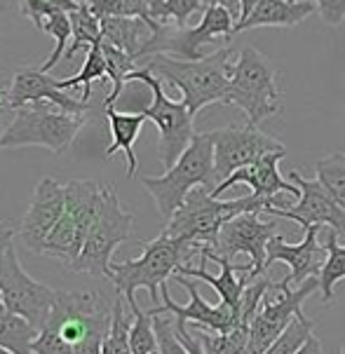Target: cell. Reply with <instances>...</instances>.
Segmentation results:
<instances>
[{
    "mask_svg": "<svg viewBox=\"0 0 345 354\" xmlns=\"http://www.w3.org/2000/svg\"><path fill=\"white\" fill-rule=\"evenodd\" d=\"M303 239L299 244H287L282 237H272L268 244V258H265V270L272 263H287L289 266V279L292 284L301 286L310 277H319L324 263H326V247L319 242L322 225L303 227Z\"/></svg>",
    "mask_w": 345,
    "mask_h": 354,
    "instance_id": "obj_21",
    "label": "cell"
},
{
    "mask_svg": "<svg viewBox=\"0 0 345 354\" xmlns=\"http://www.w3.org/2000/svg\"><path fill=\"white\" fill-rule=\"evenodd\" d=\"M289 178L294 181V185L301 188V197L299 202L292 204V207H268L265 214L277 216V218H287L294 221V223L310 227V225H322V227H331L336 235L345 237V209H341L334 202L326 190L322 188V183L315 178H303L299 171H289Z\"/></svg>",
    "mask_w": 345,
    "mask_h": 354,
    "instance_id": "obj_16",
    "label": "cell"
},
{
    "mask_svg": "<svg viewBox=\"0 0 345 354\" xmlns=\"http://www.w3.org/2000/svg\"><path fill=\"white\" fill-rule=\"evenodd\" d=\"M193 256H200V249L195 244L160 232L153 242L143 244L141 256L134 258V261L113 263L111 281L130 308L136 305V289H148L153 308H160V289L167 284L172 274L179 272V268L191 266Z\"/></svg>",
    "mask_w": 345,
    "mask_h": 354,
    "instance_id": "obj_2",
    "label": "cell"
},
{
    "mask_svg": "<svg viewBox=\"0 0 345 354\" xmlns=\"http://www.w3.org/2000/svg\"><path fill=\"white\" fill-rule=\"evenodd\" d=\"M322 244L326 247V263L317 279L319 291H322V301L331 303L334 301V286L341 279H345V244H338V235L331 227H326Z\"/></svg>",
    "mask_w": 345,
    "mask_h": 354,
    "instance_id": "obj_27",
    "label": "cell"
},
{
    "mask_svg": "<svg viewBox=\"0 0 345 354\" xmlns=\"http://www.w3.org/2000/svg\"><path fill=\"white\" fill-rule=\"evenodd\" d=\"M202 8V0H153V19L174 26H188V19Z\"/></svg>",
    "mask_w": 345,
    "mask_h": 354,
    "instance_id": "obj_37",
    "label": "cell"
},
{
    "mask_svg": "<svg viewBox=\"0 0 345 354\" xmlns=\"http://www.w3.org/2000/svg\"><path fill=\"white\" fill-rule=\"evenodd\" d=\"M57 293L59 291L35 281L21 268L15 247L5 251L3 266H0V301L12 315H19L35 328H42L52 315Z\"/></svg>",
    "mask_w": 345,
    "mask_h": 354,
    "instance_id": "obj_12",
    "label": "cell"
},
{
    "mask_svg": "<svg viewBox=\"0 0 345 354\" xmlns=\"http://www.w3.org/2000/svg\"><path fill=\"white\" fill-rule=\"evenodd\" d=\"M0 354H12V352H8V350H3V347H0Z\"/></svg>",
    "mask_w": 345,
    "mask_h": 354,
    "instance_id": "obj_46",
    "label": "cell"
},
{
    "mask_svg": "<svg viewBox=\"0 0 345 354\" xmlns=\"http://www.w3.org/2000/svg\"><path fill=\"white\" fill-rule=\"evenodd\" d=\"M66 209V193H64V183L54 181L52 176H45L38 183L28 207L26 216H24L21 225H19V237L33 254L42 256V247H45L50 232L57 227V223L62 221Z\"/></svg>",
    "mask_w": 345,
    "mask_h": 354,
    "instance_id": "obj_18",
    "label": "cell"
},
{
    "mask_svg": "<svg viewBox=\"0 0 345 354\" xmlns=\"http://www.w3.org/2000/svg\"><path fill=\"white\" fill-rule=\"evenodd\" d=\"M177 331H179V338L184 340V345L188 347L191 354H204L202 352V343L197 340V335H193L188 328L184 326V324H177Z\"/></svg>",
    "mask_w": 345,
    "mask_h": 354,
    "instance_id": "obj_41",
    "label": "cell"
},
{
    "mask_svg": "<svg viewBox=\"0 0 345 354\" xmlns=\"http://www.w3.org/2000/svg\"><path fill=\"white\" fill-rule=\"evenodd\" d=\"M230 57H233V50L221 47L216 52H209L200 62H184V59H174L167 54H157L139 66L177 87L181 92V101L188 106L191 115L195 118L204 106L226 104L230 73H233Z\"/></svg>",
    "mask_w": 345,
    "mask_h": 354,
    "instance_id": "obj_1",
    "label": "cell"
},
{
    "mask_svg": "<svg viewBox=\"0 0 345 354\" xmlns=\"http://www.w3.org/2000/svg\"><path fill=\"white\" fill-rule=\"evenodd\" d=\"M292 279L284 277L277 286V296L268 301L265 298L258 315L254 317L251 328H249V340H247L245 354H265L270 350V345L275 343L280 335L287 331V326L294 322V317H299L303 312V305L315 291H319V279L310 277L296 289H289Z\"/></svg>",
    "mask_w": 345,
    "mask_h": 354,
    "instance_id": "obj_13",
    "label": "cell"
},
{
    "mask_svg": "<svg viewBox=\"0 0 345 354\" xmlns=\"http://www.w3.org/2000/svg\"><path fill=\"white\" fill-rule=\"evenodd\" d=\"M12 237H15V230H12V227H5V230H0V266H3L5 251L12 247Z\"/></svg>",
    "mask_w": 345,
    "mask_h": 354,
    "instance_id": "obj_42",
    "label": "cell"
},
{
    "mask_svg": "<svg viewBox=\"0 0 345 354\" xmlns=\"http://www.w3.org/2000/svg\"><path fill=\"white\" fill-rule=\"evenodd\" d=\"M108 77V66H106V57L104 50H101V40L96 45H92L87 50V59H85L80 73L73 77H64V80H57V87L66 92V89H76L82 87V101L89 104V97H92V82L104 80Z\"/></svg>",
    "mask_w": 345,
    "mask_h": 354,
    "instance_id": "obj_28",
    "label": "cell"
},
{
    "mask_svg": "<svg viewBox=\"0 0 345 354\" xmlns=\"http://www.w3.org/2000/svg\"><path fill=\"white\" fill-rule=\"evenodd\" d=\"M19 12L26 19L33 21V26L40 31V24L45 17L54 15V12H76L80 8V0H17Z\"/></svg>",
    "mask_w": 345,
    "mask_h": 354,
    "instance_id": "obj_38",
    "label": "cell"
},
{
    "mask_svg": "<svg viewBox=\"0 0 345 354\" xmlns=\"http://www.w3.org/2000/svg\"><path fill=\"white\" fill-rule=\"evenodd\" d=\"M0 230H5V223H0Z\"/></svg>",
    "mask_w": 345,
    "mask_h": 354,
    "instance_id": "obj_48",
    "label": "cell"
},
{
    "mask_svg": "<svg viewBox=\"0 0 345 354\" xmlns=\"http://www.w3.org/2000/svg\"><path fill=\"white\" fill-rule=\"evenodd\" d=\"M141 185L148 190L157 204V212L165 223L181 209L195 188H207L209 193L216 188L214 178V146H211L209 131L195 134L191 146L177 160L172 169L162 176H143Z\"/></svg>",
    "mask_w": 345,
    "mask_h": 354,
    "instance_id": "obj_4",
    "label": "cell"
},
{
    "mask_svg": "<svg viewBox=\"0 0 345 354\" xmlns=\"http://www.w3.org/2000/svg\"><path fill=\"white\" fill-rule=\"evenodd\" d=\"M132 328H130V347L132 354H155L157 352V335L153 326V315L143 312L141 308L132 305Z\"/></svg>",
    "mask_w": 345,
    "mask_h": 354,
    "instance_id": "obj_34",
    "label": "cell"
},
{
    "mask_svg": "<svg viewBox=\"0 0 345 354\" xmlns=\"http://www.w3.org/2000/svg\"><path fill=\"white\" fill-rule=\"evenodd\" d=\"M312 326H315V322L310 317H306V312H301L299 317H294V322L287 326V331L270 345V350L265 354H296L308 340H310Z\"/></svg>",
    "mask_w": 345,
    "mask_h": 354,
    "instance_id": "obj_36",
    "label": "cell"
},
{
    "mask_svg": "<svg viewBox=\"0 0 345 354\" xmlns=\"http://www.w3.org/2000/svg\"><path fill=\"white\" fill-rule=\"evenodd\" d=\"M207 3H214V5H223L230 15H238V19H240V0H207Z\"/></svg>",
    "mask_w": 345,
    "mask_h": 354,
    "instance_id": "obj_45",
    "label": "cell"
},
{
    "mask_svg": "<svg viewBox=\"0 0 345 354\" xmlns=\"http://www.w3.org/2000/svg\"><path fill=\"white\" fill-rule=\"evenodd\" d=\"M261 3H263V0H240V19H238V24H240V21H245L247 17H249L251 12L256 10Z\"/></svg>",
    "mask_w": 345,
    "mask_h": 354,
    "instance_id": "obj_43",
    "label": "cell"
},
{
    "mask_svg": "<svg viewBox=\"0 0 345 354\" xmlns=\"http://www.w3.org/2000/svg\"><path fill=\"white\" fill-rule=\"evenodd\" d=\"M296 354H324V350H322V343H319L315 335H310V340H308V343L301 347Z\"/></svg>",
    "mask_w": 345,
    "mask_h": 354,
    "instance_id": "obj_44",
    "label": "cell"
},
{
    "mask_svg": "<svg viewBox=\"0 0 345 354\" xmlns=\"http://www.w3.org/2000/svg\"><path fill=\"white\" fill-rule=\"evenodd\" d=\"M228 106H238L247 115V124L258 127L280 111V89L277 71L265 54L256 47H242L233 64L228 87Z\"/></svg>",
    "mask_w": 345,
    "mask_h": 354,
    "instance_id": "obj_7",
    "label": "cell"
},
{
    "mask_svg": "<svg viewBox=\"0 0 345 354\" xmlns=\"http://www.w3.org/2000/svg\"><path fill=\"white\" fill-rule=\"evenodd\" d=\"M315 12H317V5L310 3V0H299V3H289V0H263L245 21L235 24V33L249 31V28H261V26L289 28L306 21Z\"/></svg>",
    "mask_w": 345,
    "mask_h": 354,
    "instance_id": "obj_23",
    "label": "cell"
},
{
    "mask_svg": "<svg viewBox=\"0 0 345 354\" xmlns=\"http://www.w3.org/2000/svg\"><path fill=\"white\" fill-rule=\"evenodd\" d=\"M174 279L188 291L191 303L188 305L174 303V298L169 296V289L165 284L160 289L162 305L150 310V315H172L174 319H177V324H184L186 326L188 322H193V324H197L200 331H209V333H228V331H233V328H238V315H235L228 305L207 303L200 296L195 281H191L188 277H184V274H174Z\"/></svg>",
    "mask_w": 345,
    "mask_h": 354,
    "instance_id": "obj_17",
    "label": "cell"
},
{
    "mask_svg": "<svg viewBox=\"0 0 345 354\" xmlns=\"http://www.w3.org/2000/svg\"><path fill=\"white\" fill-rule=\"evenodd\" d=\"M268 207H272L270 202L258 200L254 195L235 197V200H219L207 188H195L186 197V202L181 204L179 212L167 221L162 232L174 239H184V242L195 244L202 251L216 242V235H219L221 227L228 221L251 212L265 214Z\"/></svg>",
    "mask_w": 345,
    "mask_h": 354,
    "instance_id": "obj_3",
    "label": "cell"
},
{
    "mask_svg": "<svg viewBox=\"0 0 345 354\" xmlns=\"http://www.w3.org/2000/svg\"><path fill=\"white\" fill-rule=\"evenodd\" d=\"M277 223L275 221H261V214H242L238 218L228 221L216 235V242L211 247L202 249L209 254L223 256L233 261L235 256L247 254L251 261V279L265 274V258H268V244L275 237ZM200 251V254H202Z\"/></svg>",
    "mask_w": 345,
    "mask_h": 354,
    "instance_id": "obj_15",
    "label": "cell"
},
{
    "mask_svg": "<svg viewBox=\"0 0 345 354\" xmlns=\"http://www.w3.org/2000/svg\"><path fill=\"white\" fill-rule=\"evenodd\" d=\"M153 326L157 335V354H191L184 340L179 338L177 319H172L169 315H153Z\"/></svg>",
    "mask_w": 345,
    "mask_h": 354,
    "instance_id": "obj_39",
    "label": "cell"
},
{
    "mask_svg": "<svg viewBox=\"0 0 345 354\" xmlns=\"http://www.w3.org/2000/svg\"><path fill=\"white\" fill-rule=\"evenodd\" d=\"M85 127V115L64 113L50 101H38L15 111V120L0 134V148L40 146L52 153H62L76 141Z\"/></svg>",
    "mask_w": 345,
    "mask_h": 354,
    "instance_id": "obj_8",
    "label": "cell"
},
{
    "mask_svg": "<svg viewBox=\"0 0 345 354\" xmlns=\"http://www.w3.org/2000/svg\"><path fill=\"white\" fill-rule=\"evenodd\" d=\"M235 21L233 15L223 8V5L207 3L202 10V19L197 26H174V24H153V33H150L148 43L143 45L139 54V64L146 62L157 54H167L174 59H184V62H200L207 57L204 47L214 43H228L235 35Z\"/></svg>",
    "mask_w": 345,
    "mask_h": 354,
    "instance_id": "obj_6",
    "label": "cell"
},
{
    "mask_svg": "<svg viewBox=\"0 0 345 354\" xmlns=\"http://www.w3.org/2000/svg\"><path fill=\"white\" fill-rule=\"evenodd\" d=\"M200 258H202V266L200 268L184 266V268H179L177 274L207 281L211 289L219 293L221 303L228 305V308L238 315L242 296H245V289L251 281V270H254L251 263H247V266H238L235 261H228V258H223V256L209 254V251H202Z\"/></svg>",
    "mask_w": 345,
    "mask_h": 354,
    "instance_id": "obj_20",
    "label": "cell"
},
{
    "mask_svg": "<svg viewBox=\"0 0 345 354\" xmlns=\"http://www.w3.org/2000/svg\"><path fill=\"white\" fill-rule=\"evenodd\" d=\"M99 19H143L153 24V0H80Z\"/></svg>",
    "mask_w": 345,
    "mask_h": 354,
    "instance_id": "obj_29",
    "label": "cell"
},
{
    "mask_svg": "<svg viewBox=\"0 0 345 354\" xmlns=\"http://www.w3.org/2000/svg\"><path fill=\"white\" fill-rule=\"evenodd\" d=\"M40 31L54 38V52L45 59V64L40 66L42 73H50L54 66L59 64V59L66 57L69 40L73 38V24H71L69 12H54V15L45 17L42 24H40Z\"/></svg>",
    "mask_w": 345,
    "mask_h": 354,
    "instance_id": "obj_31",
    "label": "cell"
},
{
    "mask_svg": "<svg viewBox=\"0 0 345 354\" xmlns=\"http://www.w3.org/2000/svg\"><path fill=\"white\" fill-rule=\"evenodd\" d=\"M315 176L338 207L345 209V153H331L319 160L315 165Z\"/></svg>",
    "mask_w": 345,
    "mask_h": 354,
    "instance_id": "obj_32",
    "label": "cell"
},
{
    "mask_svg": "<svg viewBox=\"0 0 345 354\" xmlns=\"http://www.w3.org/2000/svg\"><path fill=\"white\" fill-rule=\"evenodd\" d=\"M106 118H108V127H111L113 143L106 148L104 158L111 160L115 153L123 151L127 158V176L134 178L136 167H139L134 143H136L139 131L143 127V122H146V118H143L141 113H120V111H115V108H106Z\"/></svg>",
    "mask_w": 345,
    "mask_h": 354,
    "instance_id": "obj_24",
    "label": "cell"
},
{
    "mask_svg": "<svg viewBox=\"0 0 345 354\" xmlns=\"http://www.w3.org/2000/svg\"><path fill=\"white\" fill-rule=\"evenodd\" d=\"M3 101H5V97H3V94H0V104H3Z\"/></svg>",
    "mask_w": 345,
    "mask_h": 354,
    "instance_id": "obj_47",
    "label": "cell"
},
{
    "mask_svg": "<svg viewBox=\"0 0 345 354\" xmlns=\"http://www.w3.org/2000/svg\"><path fill=\"white\" fill-rule=\"evenodd\" d=\"M310 3L317 5L319 17L329 26H338L345 21V0H310Z\"/></svg>",
    "mask_w": 345,
    "mask_h": 354,
    "instance_id": "obj_40",
    "label": "cell"
},
{
    "mask_svg": "<svg viewBox=\"0 0 345 354\" xmlns=\"http://www.w3.org/2000/svg\"><path fill=\"white\" fill-rule=\"evenodd\" d=\"M113 317H111V331H108L104 345H101V354H132L130 347V328L132 319L125 312V298L118 293L113 303Z\"/></svg>",
    "mask_w": 345,
    "mask_h": 354,
    "instance_id": "obj_33",
    "label": "cell"
},
{
    "mask_svg": "<svg viewBox=\"0 0 345 354\" xmlns=\"http://www.w3.org/2000/svg\"><path fill=\"white\" fill-rule=\"evenodd\" d=\"M153 24L143 19H101V38L139 64V54L153 33Z\"/></svg>",
    "mask_w": 345,
    "mask_h": 354,
    "instance_id": "obj_25",
    "label": "cell"
},
{
    "mask_svg": "<svg viewBox=\"0 0 345 354\" xmlns=\"http://www.w3.org/2000/svg\"><path fill=\"white\" fill-rule=\"evenodd\" d=\"M197 340L202 343L204 354H245L247 340H249V328L238 326L228 333H209L200 331Z\"/></svg>",
    "mask_w": 345,
    "mask_h": 354,
    "instance_id": "obj_35",
    "label": "cell"
},
{
    "mask_svg": "<svg viewBox=\"0 0 345 354\" xmlns=\"http://www.w3.org/2000/svg\"><path fill=\"white\" fill-rule=\"evenodd\" d=\"M284 155H287V151L270 153L249 167H242L240 171H235L230 178H226L223 183L216 185V188L211 190V195L221 200L223 193H228V190L235 188V185L245 183V185H249L251 195L258 197V200L270 202L272 207H287L284 200L280 197V193H289L292 197H301V188L294 183H289L287 178H282L280 169H277V165H280V160L284 158Z\"/></svg>",
    "mask_w": 345,
    "mask_h": 354,
    "instance_id": "obj_19",
    "label": "cell"
},
{
    "mask_svg": "<svg viewBox=\"0 0 345 354\" xmlns=\"http://www.w3.org/2000/svg\"><path fill=\"white\" fill-rule=\"evenodd\" d=\"M289 3H299V0H289Z\"/></svg>",
    "mask_w": 345,
    "mask_h": 354,
    "instance_id": "obj_49",
    "label": "cell"
},
{
    "mask_svg": "<svg viewBox=\"0 0 345 354\" xmlns=\"http://www.w3.org/2000/svg\"><path fill=\"white\" fill-rule=\"evenodd\" d=\"M64 216L47 237L42 256L62 261L66 268H71L80 256L89 227H92L96 212H99L101 185L94 181H69L64 183Z\"/></svg>",
    "mask_w": 345,
    "mask_h": 354,
    "instance_id": "obj_11",
    "label": "cell"
},
{
    "mask_svg": "<svg viewBox=\"0 0 345 354\" xmlns=\"http://www.w3.org/2000/svg\"><path fill=\"white\" fill-rule=\"evenodd\" d=\"M69 17L71 24H73V38H71V45L66 50V59L71 62L82 47L89 50V47L101 40V19L85 3H80V8L71 12Z\"/></svg>",
    "mask_w": 345,
    "mask_h": 354,
    "instance_id": "obj_30",
    "label": "cell"
},
{
    "mask_svg": "<svg viewBox=\"0 0 345 354\" xmlns=\"http://www.w3.org/2000/svg\"><path fill=\"white\" fill-rule=\"evenodd\" d=\"M132 225H134V216L123 209L118 190L113 185H101L99 212L89 227L80 256L69 270L111 279V256L120 244L130 239Z\"/></svg>",
    "mask_w": 345,
    "mask_h": 354,
    "instance_id": "obj_9",
    "label": "cell"
},
{
    "mask_svg": "<svg viewBox=\"0 0 345 354\" xmlns=\"http://www.w3.org/2000/svg\"><path fill=\"white\" fill-rule=\"evenodd\" d=\"M38 101H50L64 113H73V115H85L89 111V104L82 99H73L57 87V80L42 73L40 68H21L12 77V85L5 94V106L10 111H19L28 104H38Z\"/></svg>",
    "mask_w": 345,
    "mask_h": 354,
    "instance_id": "obj_22",
    "label": "cell"
},
{
    "mask_svg": "<svg viewBox=\"0 0 345 354\" xmlns=\"http://www.w3.org/2000/svg\"><path fill=\"white\" fill-rule=\"evenodd\" d=\"M40 328L28 324L24 317L12 315L0 301V347L12 354H33V343Z\"/></svg>",
    "mask_w": 345,
    "mask_h": 354,
    "instance_id": "obj_26",
    "label": "cell"
},
{
    "mask_svg": "<svg viewBox=\"0 0 345 354\" xmlns=\"http://www.w3.org/2000/svg\"><path fill=\"white\" fill-rule=\"evenodd\" d=\"M113 310L96 291H59L52 315L42 328L57 333L73 354H101Z\"/></svg>",
    "mask_w": 345,
    "mask_h": 354,
    "instance_id": "obj_5",
    "label": "cell"
},
{
    "mask_svg": "<svg viewBox=\"0 0 345 354\" xmlns=\"http://www.w3.org/2000/svg\"><path fill=\"white\" fill-rule=\"evenodd\" d=\"M211 146H214V178L216 185L223 183L226 178L240 171L242 167H249L254 162L270 153H282L287 148L272 136L263 134L258 127L251 124H230V127H221L209 131Z\"/></svg>",
    "mask_w": 345,
    "mask_h": 354,
    "instance_id": "obj_14",
    "label": "cell"
},
{
    "mask_svg": "<svg viewBox=\"0 0 345 354\" xmlns=\"http://www.w3.org/2000/svg\"><path fill=\"white\" fill-rule=\"evenodd\" d=\"M127 82H143L150 92V106L139 108L143 118L150 120L160 131V141H157V155L160 162L165 165V169H172L177 165V160L184 155L186 148L191 146L195 129H193V118L188 106L184 101H172L165 94L162 80L155 77L148 68L139 66L134 73L130 75Z\"/></svg>",
    "mask_w": 345,
    "mask_h": 354,
    "instance_id": "obj_10",
    "label": "cell"
}]
</instances>
